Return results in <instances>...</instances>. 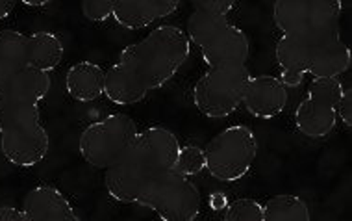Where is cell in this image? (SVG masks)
<instances>
[{"label": "cell", "mask_w": 352, "mask_h": 221, "mask_svg": "<svg viewBox=\"0 0 352 221\" xmlns=\"http://www.w3.org/2000/svg\"><path fill=\"white\" fill-rule=\"evenodd\" d=\"M180 143L169 129L151 127L138 132L126 153L106 169V190L119 203H138L141 191L152 178L173 169Z\"/></svg>", "instance_id": "6da1fadb"}, {"label": "cell", "mask_w": 352, "mask_h": 221, "mask_svg": "<svg viewBox=\"0 0 352 221\" xmlns=\"http://www.w3.org/2000/svg\"><path fill=\"white\" fill-rule=\"evenodd\" d=\"M191 54V41L178 26L162 25L141 41L124 47L119 63L140 76L148 90H158L178 74Z\"/></svg>", "instance_id": "7a4b0ae2"}, {"label": "cell", "mask_w": 352, "mask_h": 221, "mask_svg": "<svg viewBox=\"0 0 352 221\" xmlns=\"http://www.w3.org/2000/svg\"><path fill=\"white\" fill-rule=\"evenodd\" d=\"M165 221H193L199 218L202 196L191 177L167 169L143 188L138 203Z\"/></svg>", "instance_id": "3957f363"}, {"label": "cell", "mask_w": 352, "mask_h": 221, "mask_svg": "<svg viewBox=\"0 0 352 221\" xmlns=\"http://www.w3.org/2000/svg\"><path fill=\"white\" fill-rule=\"evenodd\" d=\"M256 134L245 125L221 130L204 149L206 169L215 180L237 182L249 175L258 156Z\"/></svg>", "instance_id": "277c9868"}, {"label": "cell", "mask_w": 352, "mask_h": 221, "mask_svg": "<svg viewBox=\"0 0 352 221\" xmlns=\"http://www.w3.org/2000/svg\"><path fill=\"white\" fill-rule=\"evenodd\" d=\"M138 125L126 114H111L85 127L80 134L82 158L97 169H108L126 153L138 136Z\"/></svg>", "instance_id": "5b68a950"}, {"label": "cell", "mask_w": 352, "mask_h": 221, "mask_svg": "<svg viewBox=\"0 0 352 221\" xmlns=\"http://www.w3.org/2000/svg\"><path fill=\"white\" fill-rule=\"evenodd\" d=\"M250 73L239 67H210L193 87V103L202 116L223 119L232 116L243 103Z\"/></svg>", "instance_id": "8992f818"}, {"label": "cell", "mask_w": 352, "mask_h": 221, "mask_svg": "<svg viewBox=\"0 0 352 221\" xmlns=\"http://www.w3.org/2000/svg\"><path fill=\"white\" fill-rule=\"evenodd\" d=\"M341 0H274L273 21L282 34L340 25Z\"/></svg>", "instance_id": "52a82bcc"}, {"label": "cell", "mask_w": 352, "mask_h": 221, "mask_svg": "<svg viewBox=\"0 0 352 221\" xmlns=\"http://www.w3.org/2000/svg\"><path fill=\"white\" fill-rule=\"evenodd\" d=\"M0 149L10 164L17 167H34L47 158L50 138L43 127L41 116L28 117L0 130Z\"/></svg>", "instance_id": "ba28073f"}, {"label": "cell", "mask_w": 352, "mask_h": 221, "mask_svg": "<svg viewBox=\"0 0 352 221\" xmlns=\"http://www.w3.org/2000/svg\"><path fill=\"white\" fill-rule=\"evenodd\" d=\"M341 39L340 25L322 26L316 30L293 32V34H282L276 43L274 56L280 71H295L304 73L308 71L311 58L322 45Z\"/></svg>", "instance_id": "9c48e42d"}, {"label": "cell", "mask_w": 352, "mask_h": 221, "mask_svg": "<svg viewBox=\"0 0 352 221\" xmlns=\"http://www.w3.org/2000/svg\"><path fill=\"white\" fill-rule=\"evenodd\" d=\"M287 101V87L280 78L269 74H250L241 106H245V110L256 119H273L285 110Z\"/></svg>", "instance_id": "30bf717a"}, {"label": "cell", "mask_w": 352, "mask_h": 221, "mask_svg": "<svg viewBox=\"0 0 352 221\" xmlns=\"http://www.w3.org/2000/svg\"><path fill=\"white\" fill-rule=\"evenodd\" d=\"M201 52L208 67H239L249 60V37L239 26L228 25L217 37L204 45Z\"/></svg>", "instance_id": "8fae6325"}, {"label": "cell", "mask_w": 352, "mask_h": 221, "mask_svg": "<svg viewBox=\"0 0 352 221\" xmlns=\"http://www.w3.org/2000/svg\"><path fill=\"white\" fill-rule=\"evenodd\" d=\"M26 221H76V210L67 197L54 186L32 188L23 201Z\"/></svg>", "instance_id": "7c38bea8"}, {"label": "cell", "mask_w": 352, "mask_h": 221, "mask_svg": "<svg viewBox=\"0 0 352 221\" xmlns=\"http://www.w3.org/2000/svg\"><path fill=\"white\" fill-rule=\"evenodd\" d=\"M182 0H119L113 19L126 30H140L169 17Z\"/></svg>", "instance_id": "4fadbf2b"}, {"label": "cell", "mask_w": 352, "mask_h": 221, "mask_svg": "<svg viewBox=\"0 0 352 221\" xmlns=\"http://www.w3.org/2000/svg\"><path fill=\"white\" fill-rule=\"evenodd\" d=\"M148 87L138 74L126 65L117 62L104 74V95L113 105L134 106L148 95Z\"/></svg>", "instance_id": "5bb4252c"}, {"label": "cell", "mask_w": 352, "mask_h": 221, "mask_svg": "<svg viewBox=\"0 0 352 221\" xmlns=\"http://www.w3.org/2000/svg\"><path fill=\"white\" fill-rule=\"evenodd\" d=\"M338 125L336 106L306 97L295 112V129L310 140H324Z\"/></svg>", "instance_id": "9a60e30c"}, {"label": "cell", "mask_w": 352, "mask_h": 221, "mask_svg": "<svg viewBox=\"0 0 352 221\" xmlns=\"http://www.w3.org/2000/svg\"><path fill=\"white\" fill-rule=\"evenodd\" d=\"M104 71L98 63L78 62L65 74V90L69 97L78 103H93L104 93Z\"/></svg>", "instance_id": "2e32d148"}, {"label": "cell", "mask_w": 352, "mask_h": 221, "mask_svg": "<svg viewBox=\"0 0 352 221\" xmlns=\"http://www.w3.org/2000/svg\"><path fill=\"white\" fill-rule=\"evenodd\" d=\"M65 56V47L54 32L39 30L26 36V58L28 65L39 71H54Z\"/></svg>", "instance_id": "e0dca14e"}, {"label": "cell", "mask_w": 352, "mask_h": 221, "mask_svg": "<svg viewBox=\"0 0 352 221\" xmlns=\"http://www.w3.org/2000/svg\"><path fill=\"white\" fill-rule=\"evenodd\" d=\"M28 65L26 36L19 30H0V90Z\"/></svg>", "instance_id": "ac0fdd59"}, {"label": "cell", "mask_w": 352, "mask_h": 221, "mask_svg": "<svg viewBox=\"0 0 352 221\" xmlns=\"http://www.w3.org/2000/svg\"><path fill=\"white\" fill-rule=\"evenodd\" d=\"M352 62L351 49L341 39L330 41L322 45L311 58L306 74H311V78H334L341 76L349 71Z\"/></svg>", "instance_id": "d6986e66"}, {"label": "cell", "mask_w": 352, "mask_h": 221, "mask_svg": "<svg viewBox=\"0 0 352 221\" xmlns=\"http://www.w3.org/2000/svg\"><path fill=\"white\" fill-rule=\"evenodd\" d=\"M261 210L263 221H308L311 218L308 204L292 193L269 197L265 204H261Z\"/></svg>", "instance_id": "ffe728a7"}, {"label": "cell", "mask_w": 352, "mask_h": 221, "mask_svg": "<svg viewBox=\"0 0 352 221\" xmlns=\"http://www.w3.org/2000/svg\"><path fill=\"white\" fill-rule=\"evenodd\" d=\"M228 23V15H217V13L208 12H197L188 19V28H186V36L193 45H197L199 49H202L204 45L212 41L213 37H217L221 32L225 30Z\"/></svg>", "instance_id": "44dd1931"}, {"label": "cell", "mask_w": 352, "mask_h": 221, "mask_svg": "<svg viewBox=\"0 0 352 221\" xmlns=\"http://www.w3.org/2000/svg\"><path fill=\"white\" fill-rule=\"evenodd\" d=\"M39 103H32L26 98L13 97L8 93L0 92V130L8 125L17 123L28 117H39Z\"/></svg>", "instance_id": "7402d4cb"}, {"label": "cell", "mask_w": 352, "mask_h": 221, "mask_svg": "<svg viewBox=\"0 0 352 221\" xmlns=\"http://www.w3.org/2000/svg\"><path fill=\"white\" fill-rule=\"evenodd\" d=\"M343 82L340 76L334 78H311V84L308 87V97L316 98L324 105L338 106L341 95H343Z\"/></svg>", "instance_id": "603a6c76"}, {"label": "cell", "mask_w": 352, "mask_h": 221, "mask_svg": "<svg viewBox=\"0 0 352 221\" xmlns=\"http://www.w3.org/2000/svg\"><path fill=\"white\" fill-rule=\"evenodd\" d=\"M175 169L182 173L186 177H195L206 169V158H204V149L197 145H186L180 147L178 156H176Z\"/></svg>", "instance_id": "cb8c5ba5"}, {"label": "cell", "mask_w": 352, "mask_h": 221, "mask_svg": "<svg viewBox=\"0 0 352 221\" xmlns=\"http://www.w3.org/2000/svg\"><path fill=\"white\" fill-rule=\"evenodd\" d=\"M225 220L226 221H263V210L261 204L254 199L249 197H241L226 204L225 209Z\"/></svg>", "instance_id": "d4e9b609"}, {"label": "cell", "mask_w": 352, "mask_h": 221, "mask_svg": "<svg viewBox=\"0 0 352 221\" xmlns=\"http://www.w3.org/2000/svg\"><path fill=\"white\" fill-rule=\"evenodd\" d=\"M119 0H82V13L93 23H104L113 17Z\"/></svg>", "instance_id": "484cf974"}, {"label": "cell", "mask_w": 352, "mask_h": 221, "mask_svg": "<svg viewBox=\"0 0 352 221\" xmlns=\"http://www.w3.org/2000/svg\"><path fill=\"white\" fill-rule=\"evenodd\" d=\"M191 4L197 12L228 15L236 6V0H191Z\"/></svg>", "instance_id": "4316f807"}, {"label": "cell", "mask_w": 352, "mask_h": 221, "mask_svg": "<svg viewBox=\"0 0 352 221\" xmlns=\"http://www.w3.org/2000/svg\"><path fill=\"white\" fill-rule=\"evenodd\" d=\"M336 114H338V119H341V123L351 129L352 125V92L351 87H345L343 90V95H341L340 103L336 106Z\"/></svg>", "instance_id": "83f0119b"}, {"label": "cell", "mask_w": 352, "mask_h": 221, "mask_svg": "<svg viewBox=\"0 0 352 221\" xmlns=\"http://www.w3.org/2000/svg\"><path fill=\"white\" fill-rule=\"evenodd\" d=\"M304 73H295V71H282L280 74V82L285 87H298L304 82Z\"/></svg>", "instance_id": "f1b7e54d"}, {"label": "cell", "mask_w": 352, "mask_h": 221, "mask_svg": "<svg viewBox=\"0 0 352 221\" xmlns=\"http://www.w3.org/2000/svg\"><path fill=\"white\" fill-rule=\"evenodd\" d=\"M0 221H26V215L23 210L13 207H0Z\"/></svg>", "instance_id": "f546056e"}, {"label": "cell", "mask_w": 352, "mask_h": 221, "mask_svg": "<svg viewBox=\"0 0 352 221\" xmlns=\"http://www.w3.org/2000/svg\"><path fill=\"white\" fill-rule=\"evenodd\" d=\"M19 0H0V21L2 19H8L15 10V4Z\"/></svg>", "instance_id": "4dcf8cb0"}, {"label": "cell", "mask_w": 352, "mask_h": 221, "mask_svg": "<svg viewBox=\"0 0 352 221\" xmlns=\"http://www.w3.org/2000/svg\"><path fill=\"white\" fill-rule=\"evenodd\" d=\"M210 207H212V210L226 209V199L221 193H215V196L210 197Z\"/></svg>", "instance_id": "1f68e13d"}, {"label": "cell", "mask_w": 352, "mask_h": 221, "mask_svg": "<svg viewBox=\"0 0 352 221\" xmlns=\"http://www.w3.org/2000/svg\"><path fill=\"white\" fill-rule=\"evenodd\" d=\"M19 2H23L25 6H30V8H43L50 4L52 0H19Z\"/></svg>", "instance_id": "d6a6232c"}]
</instances>
